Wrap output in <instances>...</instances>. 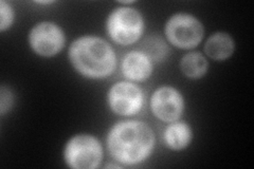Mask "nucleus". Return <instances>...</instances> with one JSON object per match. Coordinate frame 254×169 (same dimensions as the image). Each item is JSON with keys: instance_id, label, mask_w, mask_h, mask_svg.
Instances as JSON below:
<instances>
[{"instance_id": "f257e3e1", "label": "nucleus", "mask_w": 254, "mask_h": 169, "mask_svg": "<svg viewBox=\"0 0 254 169\" xmlns=\"http://www.w3.org/2000/svg\"><path fill=\"white\" fill-rule=\"evenodd\" d=\"M155 133L146 123L124 120L116 124L107 135L109 154L119 163L132 166L145 161L154 150Z\"/></svg>"}, {"instance_id": "f03ea898", "label": "nucleus", "mask_w": 254, "mask_h": 169, "mask_svg": "<svg viewBox=\"0 0 254 169\" xmlns=\"http://www.w3.org/2000/svg\"><path fill=\"white\" fill-rule=\"evenodd\" d=\"M69 59L79 74L101 79L110 75L117 67V55L105 39L85 35L70 45Z\"/></svg>"}, {"instance_id": "7ed1b4c3", "label": "nucleus", "mask_w": 254, "mask_h": 169, "mask_svg": "<svg viewBox=\"0 0 254 169\" xmlns=\"http://www.w3.org/2000/svg\"><path fill=\"white\" fill-rule=\"evenodd\" d=\"M106 29L116 44L129 46L141 38L144 32V19L133 7L119 6L109 14Z\"/></svg>"}, {"instance_id": "20e7f679", "label": "nucleus", "mask_w": 254, "mask_h": 169, "mask_svg": "<svg viewBox=\"0 0 254 169\" xmlns=\"http://www.w3.org/2000/svg\"><path fill=\"white\" fill-rule=\"evenodd\" d=\"M164 33L168 42L179 49L190 50L199 45L204 37L200 20L187 13H177L166 21Z\"/></svg>"}, {"instance_id": "39448f33", "label": "nucleus", "mask_w": 254, "mask_h": 169, "mask_svg": "<svg viewBox=\"0 0 254 169\" xmlns=\"http://www.w3.org/2000/svg\"><path fill=\"white\" fill-rule=\"evenodd\" d=\"M64 158L70 168H98L103 160L102 145L93 135L77 134L68 141Z\"/></svg>"}, {"instance_id": "423d86ee", "label": "nucleus", "mask_w": 254, "mask_h": 169, "mask_svg": "<svg viewBox=\"0 0 254 169\" xmlns=\"http://www.w3.org/2000/svg\"><path fill=\"white\" fill-rule=\"evenodd\" d=\"M66 37L63 29L51 21H42L31 29L29 44L31 49L43 57H53L65 47Z\"/></svg>"}, {"instance_id": "0eeeda50", "label": "nucleus", "mask_w": 254, "mask_h": 169, "mask_svg": "<svg viewBox=\"0 0 254 169\" xmlns=\"http://www.w3.org/2000/svg\"><path fill=\"white\" fill-rule=\"evenodd\" d=\"M111 111L121 116L136 115L144 105L141 88L130 82H119L113 85L107 94Z\"/></svg>"}, {"instance_id": "6e6552de", "label": "nucleus", "mask_w": 254, "mask_h": 169, "mask_svg": "<svg viewBox=\"0 0 254 169\" xmlns=\"http://www.w3.org/2000/svg\"><path fill=\"white\" fill-rule=\"evenodd\" d=\"M150 110L153 114L162 122H176L184 113V96L176 88L171 86L158 88L150 99Z\"/></svg>"}, {"instance_id": "1a4fd4ad", "label": "nucleus", "mask_w": 254, "mask_h": 169, "mask_svg": "<svg viewBox=\"0 0 254 169\" xmlns=\"http://www.w3.org/2000/svg\"><path fill=\"white\" fill-rule=\"evenodd\" d=\"M121 70L127 79L144 82L153 74V61L142 51H131L123 57Z\"/></svg>"}, {"instance_id": "9d476101", "label": "nucleus", "mask_w": 254, "mask_h": 169, "mask_svg": "<svg viewBox=\"0 0 254 169\" xmlns=\"http://www.w3.org/2000/svg\"><path fill=\"white\" fill-rule=\"evenodd\" d=\"M235 51V43L231 35L225 32H216L204 44V52L210 58L222 61L230 58Z\"/></svg>"}, {"instance_id": "9b49d317", "label": "nucleus", "mask_w": 254, "mask_h": 169, "mask_svg": "<svg viewBox=\"0 0 254 169\" xmlns=\"http://www.w3.org/2000/svg\"><path fill=\"white\" fill-rule=\"evenodd\" d=\"M163 140L166 147L179 151L186 149L193 140V131L189 124L185 122H173L166 127L163 133Z\"/></svg>"}, {"instance_id": "f8f14e48", "label": "nucleus", "mask_w": 254, "mask_h": 169, "mask_svg": "<svg viewBox=\"0 0 254 169\" xmlns=\"http://www.w3.org/2000/svg\"><path fill=\"white\" fill-rule=\"evenodd\" d=\"M180 70L190 79L202 78L209 70V62L199 52H190L180 60Z\"/></svg>"}, {"instance_id": "ddd939ff", "label": "nucleus", "mask_w": 254, "mask_h": 169, "mask_svg": "<svg viewBox=\"0 0 254 169\" xmlns=\"http://www.w3.org/2000/svg\"><path fill=\"white\" fill-rule=\"evenodd\" d=\"M142 52L146 54L153 62H160L168 58L171 53L170 47L165 40L159 35H152L145 39L142 45Z\"/></svg>"}, {"instance_id": "4468645a", "label": "nucleus", "mask_w": 254, "mask_h": 169, "mask_svg": "<svg viewBox=\"0 0 254 169\" xmlns=\"http://www.w3.org/2000/svg\"><path fill=\"white\" fill-rule=\"evenodd\" d=\"M14 18L15 14L11 4L3 0L0 1V31L4 32L9 30L13 25Z\"/></svg>"}, {"instance_id": "2eb2a0df", "label": "nucleus", "mask_w": 254, "mask_h": 169, "mask_svg": "<svg viewBox=\"0 0 254 169\" xmlns=\"http://www.w3.org/2000/svg\"><path fill=\"white\" fill-rule=\"evenodd\" d=\"M13 105V95L10 90L4 86L1 87V94H0V114L4 115L9 112Z\"/></svg>"}, {"instance_id": "dca6fc26", "label": "nucleus", "mask_w": 254, "mask_h": 169, "mask_svg": "<svg viewBox=\"0 0 254 169\" xmlns=\"http://www.w3.org/2000/svg\"><path fill=\"white\" fill-rule=\"evenodd\" d=\"M37 3H39V4H51V3H53V1H38Z\"/></svg>"}, {"instance_id": "f3484780", "label": "nucleus", "mask_w": 254, "mask_h": 169, "mask_svg": "<svg viewBox=\"0 0 254 169\" xmlns=\"http://www.w3.org/2000/svg\"><path fill=\"white\" fill-rule=\"evenodd\" d=\"M106 168H120V166L119 165H113V164H109L106 166Z\"/></svg>"}]
</instances>
